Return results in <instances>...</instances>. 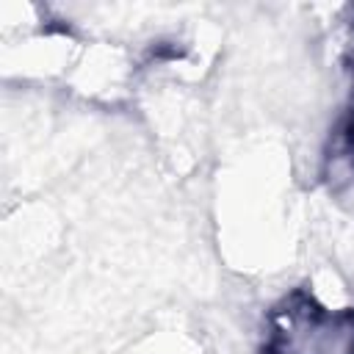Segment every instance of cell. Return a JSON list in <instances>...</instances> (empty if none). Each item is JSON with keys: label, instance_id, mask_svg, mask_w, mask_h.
<instances>
[{"label": "cell", "instance_id": "cell-1", "mask_svg": "<svg viewBox=\"0 0 354 354\" xmlns=\"http://www.w3.org/2000/svg\"><path fill=\"white\" fill-rule=\"evenodd\" d=\"M266 354H354V313L293 296L271 315Z\"/></svg>", "mask_w": 354, "mask_h": 354}]
</instances>
